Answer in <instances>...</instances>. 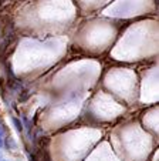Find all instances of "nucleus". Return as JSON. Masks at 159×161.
Listing matches in <instances>:
<instances>
[{
  "label": "nucleus",
  "instance_id": "nucleus-1",
  "mask_svg": "<svg viewBox=\"0 0 159 161\" xmlns=\"http://www.w3.org/2000/svg\"><path fill=\"white\" fill-rule=\"evenodd\" d=\"M12 120H13V123H14V125H16V130H17V131H21V130H23V127H21V123L17 119H14V117H13Z\"/></svg>",
  "mask_w": 159,
  "mask_h": 161
},
{
  "label": "nucleus",
  "instance_id": "nucleus-2",
  "mask_svg": "<svg viewBox=\"0 0 159 161\" xmlns=\"http://www.w3.org/2000/svg\"><path fill=\"white\" fill-rule=\"evenodd\" d=\"M3 146V136H2V130H0V148Z\"/></svg>",
  "mask_w": 159,
  "mask_h": 161
}]
</instances>
